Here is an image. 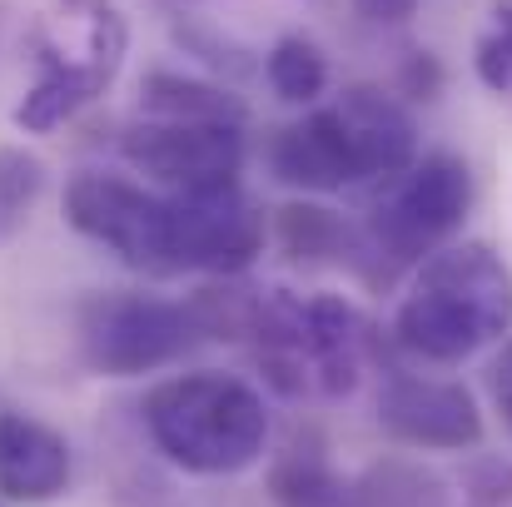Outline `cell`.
<instances>
[{
	"label": "cell",
	"mask_w": 512,
	"mask_h": 507,
	"mask_svg": "<svg viewBox=\"0 0 512 507\" xmlns=\"http://www.w3.org/2000/svg\"><path fill=\"white\" fill-rule=\"evenodd\" d=\"M418 160V125L408 105L378 85H348L329 105L269 140V169L304 194H334L368 179H393Z\"/></svg>",
	"instance_id": "6da1fadb"
},
{
	"label": "cell",
	"mask_w": 512,
	"mask_h": 507,
	"mask_svg": "<svg viewBox=\"0 0 512 507\" xmlns=\"http://www.w3.org/2000/svg\"><path fill=\"white\" fill-rule=\"evenodd\" d=\"M512 334V269L488 244H443L413 269L393 338L423 363H463Z\"/></svg>",
	"instance_id": "7a4b0ae2"
},
{
	"label": "cell",
	"mask_w": 512,
	"mask_h": 507,
	"mask_svg": "<svg viewBox=\"0 0 512 507\" xmlns=\"http://www.w3.org/2000/svg\"><path fill=\"white\" fill-rule=\"evenodd\" d=\"M244 343L284 398H343L358 388L373 329L339 294L259 289Z\"/></svg>",
	"instance_id": "3957f363"
},
{
	"label": "cell",
	"mask_w": 512,
	"mask_h": 507,
	"mask_svg": "<svg viewBox=\"0 0 512 507\" xmlns=\"http://www.w3.org/2000/svg\"><path fill=\"white\" fill-rule=\"evenodd\" d=\"M150 443L194 478H234L269 448L264 393L234 373H179L145 398Z\"/></svg>",
	"instance_id": "277c9868"
},
{
	"label": "cell",
	"mask_w": 512,
	"mask_h": 507,
	"mask_svg": "<svg viewBox=\"0 0 512 507\" xmlns=\"http://www.w3.org/2000/svg\"><path fill=\"white\" fill-rule=\"evenodd\" d=\"M30 45L35 85L15 105V125L25 135H50L115 85L130 55V20L120 0H50Z\"/></svg>",
	"instance_id": "5b68a950"
},
{
	"label": "cell",
	"mask_w": 512,
	"mask_h": 507,
	"mask_svg": "<svg viewBox=\"0 0 512 507\" xmlns=\"http://www.w3.org/2000/svg\"><path fill=\"white\" fill-rule=\"evenodd\" d=\"M383 199L373 204L368 224L358 229V264L373 284L393 279L398 269H418L428 254L453 244L473 209V174L458 155H418L393 179H383Z\"/></svg>",
	"instance_id": "8992f818"
},
{
	"label": "cell",
	"mask_w": 512,
	"mask_h": 507,
	"mask_svg": "<svg viewBox=\"0 0 512 507\" xmlns=\"http://www.w3.org/2000/svg\"><path fill=\"white\" fill-rule=\"evenodd\" d=\"M204 343L194 304L155 294H95L80 309V358L105 378H140Z\"/></svg>",
	"instance_id": "52a82bcc"
},
{
	"label": "cell",
	"mask_w": 512,
	"mask_h": 507,
	"mask_svg": "<svg viewBox=\"0 0 512 507\" xmlns=\"http://www.w3.org/2000/svg\"><path fill=\"white\" fill-rule=\"evenodd\" d=\"M65 219L75 234L110 249L120 264L165 279L174 274V204L125 174L80 169L65 184Z\"/></svg>",
	"instance_id": "ba28073f"
},
{
	"label": "cell",
	"mask_w": 512,
	"mask_h": 507,
	"mask_svg": "<svg viewBox=\"0 0 512 507\" xmlns=\"http://www.w3.org/2000/svg\"><path fill=\"white\" fill-rule=\"evenodd\" d=\"M120 155L135 174L160 184L165 194H204L229 189L244 174V125L214 120H140L125 130Z\"/></svg>",
	"instance_id": "9c48e42d"
},
{
	"label": "cell",
	"mask_w": 512,
	"mask_h": 507,
	"mask_svg": "<svg viewBox=\"0 0 512 507\" xmlns=\"http://www.w3.org/2000/svg\"><path fill=\"white\" fill-rule=\"evenodd\" d=\"M174 204V274H214L239 279L269 239L264 209L239 189H204V194H170Z\"/></svg>",
	"instance_id": "30bf717a"
},
{
	"label": "cell",
	"mask_w": 512,
	"mask_h": 507,
	"mask_svg": "<svg viewBox=\"0 0 512 507\" xmlns=\"http://www.w3.org/2000/svg\"><path fill=\"white\" fill-rule=\"evenodd\" d=\"M378 428L418 453H463L483 443V413L453 378L388 373L378 388Z\"/></svg>",
	"instance_id": "8fae6325"
},
{
	"label": "cell",
	"mask_w": 512,
	"mask_h": 507,
	"mask_svg": "<svg viewBox=\"0 0 512 507\" xmlns=\"http://www.w3.org/2000/svg\"><path fill=\"white\" fill-rule=\"evenodd\" d=\"M70 488V443L30 418V413H0V503H55Z\"/></svg>",
	"instance_id": "7c38bea8"
},
{
	"label": "cell",
	"mask_w": 512,
	"mask_h": 507,
	"mask_svg": "<svg viewBox=\"0 0 512 507\" xmlns=\"http://www.w3.org/2000/svg\"><path fill=\"white\" fill-rule=\"evenodd\" d=\"M274 244L294 259V264H309V269H319V264H358V229L334 214V209H324V204H284L279 214H274Z\"/></svg>",
	"instance_id": "4fadbf2b"
},
{
	"label": "cell",
	"mask_w": 512,
	"mask_h": 507,
	"mask_svg": "<svg viewBox=\"0 0 512 507\" xmlns=\"http://www.w3.org/2000/svg\"><path fill=\"white\" fill-rule=\"evenodd\" d=\"M140 110L150 120H214V125H244V100L214 80L179 75V70H155L140 85Z\"/></svg>",
	"instance_id": "5bb4252c"
},
{
	"label": "cell",
	"mask_w": 512,
	"mask_h": 507,
	"mask_svg": "<svg viewBox=\"0 0 512 507\" xmlns=\"http://www.w3.org/2000/svg\"><path fill=\"white\" fill-rule=\"evenodd\" d=\"M269 503L274 507H353V483L324 453L289 448L269 468Z\"/></svg>",
	"instance_id": "9a60e30c"
},
{
	"label": "cell",
	"mask_w": 512,
	"mask_h": 507,
	"mask_svg": "<svg viewBox=\"0 0 512 507\" xmlns=\"http://www.w3.org/2000/svg\"><path fill=\"white\" fill-rule=\"evenodd\" d=\"M264 80L284 105H319L329 90V55L309 35H279L264 55Z\"/></svg>",
	"instance_id": "2e32d148"
},
{
	"label": "cell",
	"mask_w": 512,
	"mask_h": 507,
	"mask_svg": "<svg viewBox=\"0 0 512 507\" xmlns=\"http://www.w3.org/2000/svg\"><path fill=\"white\" fill-rule=\"evenodd\" d=\"M443 503H448L443 483L428 468L403 463V458L373 463L353 483V507H443Z\"/></svg>",
	"instance_id": "e0dca14e"
},
{
	"label": "cell",
	"mask_w": 512,
	"mask_h": 507,
	"mask_svg": "<svg viewBox=\"0 0 512 507\" xmlns=\"http://www.w3.org/2000/svg\"><path fill=\"white\" fill-rule=\"evenodd\" d=\"M45 194V160L25 145H0V249L25 229Z\"/></svg>",
	"instance_id": "ac0fdd59"
},
{
	"label": "cell",
	"mask_w": 512,
	"mask_h": 507,
	"mask_svg": "<svg viewBox=\"0 0 512 507\" xmlns=\"http://www.w3.org/2000/svg\"><path fill=\"white\" fill-rule=\"evenodd\" d=\"M473 70L493 95H512V0L493 5L488 25L473 40Z\"/></svg>",
	"instance_id": "d6986e66"
},
{
	"label": "cell",
	"mask_w": 512,
	"mask_h": 507,
	"mask_svg": "<svg viewBox=\"0 0 512 507\" xmlns=\"http://www.w3.org/2000/svg\"><path fill=\"white\" fill-rule=\"evenodd\" d=\"M488 393H493V408L503 413V428L512 433V334L503 338V348L488 368Z\"/></svg>",
	"instance_id": "ffe728a7"
},
{
	"label": "cell",
	"mask_w": 512,
	"mask_h": 507,
	"mask_svg": "<svg viewBox=\"0 0 512 507\" xmlns=\"http://www.w3.org/2000/svg\"><path fill=\"white\" fill-rule=\"evenodd\" d=\"M403 80H408V95H413V100H433V90H438V80H443V75H438V60H433L428 50H413V60H408V75H403Z\"/></svg>",
	"instance_id": "44dd1931"
},
{
	"label": "cell",
	"mask_w": 512,
	"mask_h": 507,
	"mask_svg": "<svg viewBox=\"0 0 512 507\" xmlns=\"http://www.w3.org/2000/svg\"><path fill=\"white\" fill-rule=\"evenodd\" d=\"M353 10L373 25H403V20H413L418 0H353Z\"/></svg>",
	"instance_id": "7402d4cb"
},
{
	"label": "cell",
	"mask_w": 512,
	"mask_h": 507,
	"mask_svg": "<svg viewBox=\"0 0 512 507\" xmlns=\"http://www.w3.org/2000/svg\"><path fill=\"white\" fill-rule=\"evenodd\" d=\"M0 507H5V503H0Z\"/></svg>",
	"instance_id": "603a6c76"
}]
</instances>
